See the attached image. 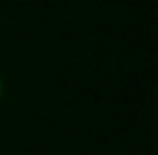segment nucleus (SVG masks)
Returning <instances> with one entry per match:
<instances>
[{
	"instance_id": "f257e3e1",
	"label": "nucleus",
	"mask_w": 158,
	"mask_h": 155,
	"mask_svg": "<svg viewBox=\"0 0 158 155\" xmlns=\"http://www.w3.org/2000/svg\"><path fill=\"white\" fill-rule=\"evenodd\" d=\"M0 100H3V76H0Z\"/></svg>"
}]
</instances>
